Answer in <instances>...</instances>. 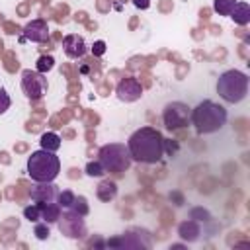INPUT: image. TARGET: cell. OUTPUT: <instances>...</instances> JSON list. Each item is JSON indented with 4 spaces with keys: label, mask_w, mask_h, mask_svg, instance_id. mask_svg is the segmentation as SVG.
I'll return each instance as SVG.
<instances>
[{
    "label": "cell",
    "mask_w": 250,
    "mask_h": 250,
    "mask_svg": "<svg viewBox=\"0 0 250 250\" xmlns=\"http://www.w3.org/2000/svg\"><path fill=\"white\" fill-rule=\"evenodd\" d=\"M189 119H191L193 127L199 135L215 133L227 123V109L223 105L211 102V100H205V102H199L191 109Z\"/></svg>",
    "instance_id": "7a4b0ae2"
},
{
    "label": "cell",
    "mask_w": 250,
    "mask_h": 250,
    "mask_svg": "<svg viewBox=\"0 0 250 250\" xmlns=\"http://www.w3.org/2000/svg\"><path fill=\"white\" fill-rule=\"evenodd\" d=\"M10 104H12V100H10L8 92H6L4 88H0V115L10 109Z\"/></svg>",
    "instance_id": "d4e9b609"
},
{
    "label": "cell",
    "mask_w": 250,
    "mask_h": 250,
    "mask_svg": "<svg viewBox=\"0 0 250 250\" xmlns=\"http://www.w3.org/2000/svg\"><path fill=\"white\" fill-rule=\"evenodd\" d=\"M229 18H232L234 23H238V25H246L250 21V6L246 2H236Z\"/></svg>",
    "instance_id": "5bb4252c"
},
{
    "label": "cell",
    "mask_w": 250,
    "mask_h": 250,
    "mask_svg": "<svg viewBox=\"0 0 250 250\" xmlns=\"http://www.w3.org/2000/svg\"><path fill=\"white\" fill-rule=\"evenodd\" d=\"M86 174L92 176V178H102V176L105 174V168L102 166L100 160H96V162H88V164H86Z\"/></svg>",
    "instance_id": "44dd1931"
},
{
    "label": "cell",
    "mask_w": 250,
    "mask_h": 250,
    "mask_svg": "<svg viewBox=\"0 0 250 250\" xmlns=\"http://www.w3.org/2000/svg\"><path fill=\"white\" fill-rule=\"evenodd\" d=\"M96 193H98V197H100L102 201H109V199H113V197L117 195V186H115V182L104 180V182H100Z\"/></svg>",
    "instance_id": "9a60e30c"
},
{
    "label": "cell",
    "mask_w": 250,
    "mask_h": 250,
    "mask_svg": "<svg viewBox=\"0 0 250 250\" xmlns=\"http://www.w3.org/2000/svg\"><path fill=\"white\" fill-rule=\"evenodd\" d=\"M59 229L62 234H66L68 238H82L86 236V225L82 221V215L66 209V213H62L59 217Z\"/></svg>",
    "instance_id": "ba28073f"
},
{
    "label": "cell",
    "mask_w": 250,
    "mask_h": 250,
    "mask_svg": "<svg viewBox=\"0 0 250 250\" xmlns=\"http://www.w3.org/2000/svg\"><path fill=\"white\" fill-rule=\"evenodd\" d=\"M62 49H64L66 57H70V59H80V57H84L86 51H88L84 37L78 35V33H70V35H66V37L62 39Z\"/></svg>",
    "instance_id": "30bf717a"
},
{
    "label": "cell",
    "mask_w": 250,
    "mask_h": 250,
    "mask_svg": "<svg viewBox=\"0 0 250 250\" xmlns=\"http://www.w3.org/2000/svg\"><path fill=\"white\" fill-rule=\"evenodd\" d=\"M127 148L135 162L154 164L164 156V137L154 127H141L131 133Z\"/></svg>",
    "instance_id": "6da1fadb"
},
{
    "label": "cell",
    "mask_w": 250,
    "mask_h": 250,
    "mask_svg": "<svg viewBox=\"0 0 250 250\" xmlns=\"http://www.w3.org/2000/svg\"><path fill=\"white\" fill-rule=\"evenodd\" d=\"M59 195V188L53 182H37V186H33L29 189V197L35 203H49V201H57Z\"/></svg>",
    "instance_id": "9c48e42d"
},
{
    "label": "cell",
    "mask_w": 250,
    "mask_h": 250,
    "mask_svg": "<svg viewBox=\"0 0 250 250\" xmlns=\"http://www.w3.org/2000/svg\"><path fill=\"white\" fill-rule=\"evenodd\" d=\"M197 234H199V227H197L195 223L188 221V223H182V225H180V236H182L184 240H195Z\"/></svg>",
    "instance_id": "e0dca14e"
},
{
    "label": "cell",
    "mask_w": 250,
    "mask_h": 250,
    "mask_svg": "<svg viewBox=\"0 0 250 250\" xmlns=\"http://www.w3.org/2000/svg\"><path fill=\"white\" fill-rule=\"evenodd\" d=\"M23 37L35 43H45L49 41V25L43 20H33L23 27Z\"/></svg>",
    "instance_id": "8fae6325"
},
{
    "label": "cell",
    "mask_w": 250,
    "mask_h": 250,
    "mask_svg": "<svg viewBox=\"0 0 250 250\" xmlns=\"http://www.w3.org/2000/svg\"><path fill=\"white\" fill-rule=\"evenodd\" d=\"M217 94L227 104H238L248 94V76L242 70L230 68L223 72L217 80Z\"/></svg>",
    "instance_id": "277c9868"
},
{
    "label": "cell",
    "mask_w": 250,
    "mask_h": 250,
    "mask_svg": "<svg viewBox=\"0 0 250 250\" xmlns=\"http://www.w3.org/2000/svg\"><path fill=\"white\" fill-rule=\"evenodd\" d=\"M39 213H41V221L45 223H57L61 217V205L57 201H49V203H37Z\"/></svg>",
    "instance_id": "4fadbf2b"
},
{
    "label": "cell",
    "mask_w": 250,
    "mask_h": 250,
    "mask_svg": "<svg viewBox=\"0 0 250 250\" xmlns=\"http://www.w3.org/2000/svg\"><path fill=\"white\" fill-rule=\"evenodd\" d=\"M21 90L29 100H41L49 90L45 74L31 70V68H25L21 72Z\"/></svg>",
    "instance_id": "8992f818"
},
{
    "label": "cell",
    "mask_w": 250,
    "mask_h": 250,
    "mask_svg": "<svg viewBox=\"0 0 250 250\" xmlns=\"http://www.w3.org/2000/svg\"><path fill=\"white\" fill-rule=\"evenodd\" d=\"M23 215H25V219H27V221H31V223L41 221V213H39L37 203H33V205H29V207H25V209H23Z\"/></svg>",
    "instance_id": "cb8c5ba5"
},
{
    "label": "cell",
    "mask_w": 250,
    "mask_h": 250,
    "mask_svg": "<svg viewBox=\"0 0 250 250\" xmlns=\"http://www.w3.org/2000/svg\"><path fill=\"white\" fill-rule=\"evenodd\" d=\"M39 143H41V148L51 150V152H57L61 148V137L57 133H51V131L49 133H43L41 139H39Z\"/></svg>",
    "instance_id": "2e32d148"
},
{
    "label": "cell",
    "mask_w": 250,
    "mask_h": 250,
    "mask_svg": "<svg viewBox=\"0 0 250 250\" xmlns=\"http://www.w3.org/2000/svg\"><path fill=\"white\" fill-rule=\"evenodd\" d=\"M33 232H35V236H37L39 240L49 238V234H51V232H49V223H45V221H37Z\"/></svg>",
    "instance_id": "603a6c76"
},
{
    "label": "cell",
    "mask_w": 250,
    "mask_h": 250,
    "mask_svg": "<svg viewBox=\"0 0 250 250\" xmlns=\"http://www.w3.org/2000/svg\"><path fill=\"white\" fill-rule=\"evenodd\" d=\"M53 66H55V59H53V57L43 55V57H39V59H37L35 70H37V72H41V74H45V72H49Z\"/></svg>",
    "instance_id": "d6986e66"
},
{
    "label": "cell",
    "mask_w": 250,
    "mask_h": 250,
    "mask_svg": "<svg viewBox=\"0 0 250 250\" xmlns=\"http://www.w3.org/2000/svg\"><path fill=\"white\" fill-rule=\"evenodd\" d=\"M74 193L72 191H59V195H57V203L61 205V209H70V205H72V201H74Z\"/></svg>",
    "instance_id": "7402d4cb"
},
{
    "label": "cell",
    "mask_w": 250,
    "mask_h": 250,
    "mask_svg": "<svg viewBox=\"0 0 250 250\" xmlns=\"http://www.w3.org/2000/svg\"><path fill=\"white\" fill-rule=\"evenodd\" d=\"M61 172V160L55 152L39 148L27 158V176L33 182H53Z\"/></svg>",
    "instance_id": "3957f363"
},
{
    "label": "cell",
    "mask_w": 250,
    "mask_h": 250,
    "mask_svg": "<svg viewBox=\"0 0 250 250\" xmlns=\"http://www.w3.org/2000/svg\"><path fill=\"white\" fill-rule=\"evenodd\" d=\"M141 94H143V88L135 78H125L117 86V98L121 102H135L141 98Z\"/></svg>",
    "instance_id": "7c38bea8"
},
{
    "label": "cell",
    "mask_w": 250,
    "mask_h": 250,
    "mask_svg": "<svg viewBox=\"0 0 250 250\" xmlns=\"http://www.w3.org/2000/svg\"><path fill=\"white\" fill-rule=\"evenodd\" d=\"M98 160L102 162L105 172H115V174H121L125 170H129V166L133 162V158L129 154V148L121 143L104 145L98 152Z\"/></svg>",
    "instance_id": "5b68a950"
},
{
    "label": "cell",
    "mask_w": 250,
    "mask_h": 250,
    "mask_svg": "<svg viewBox=\"0 0 250 250\" xmlns=\"http://www.w3.org/2000/svg\"><path fill=\"white\" fill-rule=\"evenodd\" d=\"M133 4H135L137 8H141V10H146V8L150 6V0H133Z\"/></svg>",
    "instance_id": "4316f807"
},
{
    "label": "cell",
    "mask_w": 250,
    "mask_h": 250,
    "mask_svg": "<svg viewBox=\"0 0 250 250\" xmlns=\"http://www.w3.org/2000/svg\"><path fill=\"white\" fill-rule=\"evenodd\" d=\"M104 51H105V43H104V41H96V43H94V53H96V55H102Z\"/></svg>",
    "instance_id": "484cf974"
},
{
    "label": "cell",
    "mask_w": 250,
    "mask_h": 250,
    "mask_svg": "<svg viewBox=\"0 0 250 250\" xmlns=\"http://www.w3.org/2000/svg\"><path fill=\"white\" fill-rule=\"evenodd\" d=\"M70 211H74V213H78V215H88V203H86V197L84 195H78V197H74V201H72V205H70Z\"/></svg>",
    "instance_id": "ffe728a7"
},
{
    "label": "cell",
    "mask_w": 250,
    "mask_h": 250,
    "mask_svg": "<svg viewBox=\"0 0 250 250\" xmlns=\"http://www.w3.org/2000/svg\"><path fill=\"white\" fill-rule=\"evenodd\" d=\"M236 2L238 0H213V8H215V12L219 16H230V12H232Z\"/></svg>",
    "instance_id": "ac0fdd59"
},
{
    "label": "cell",
    "mask_w": 250,
    "mask_h": 250,
    "mask_svg": "<svg viewBox=\"0 0 250 250\" xmlns=\"http://www.w3.org/2000/svg\"><path fill=\"white\" fill-rule=\"evenodd\" d=\"M162 119H164V125L168 131H176V129H182L188 125V119H189V107L182 102H172L164 107V113H162Z\"/></svg>",
    "instance_id": "52a82bcc"
}]
</instances>
